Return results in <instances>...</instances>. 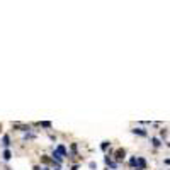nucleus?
I'll return each mask as SVG.
<instances>
[{"label": "nucleus", "mask_w": 170, "mask_h": 170, "mask_svg": "<svg viewBox=\"0 0 170 170\" xmlns=\"http://www.w3.org/2000/svg\"><path fill=\"white\" fill-rule=\"evenodd\" d=\"M134 167L140 169V170H143L145 167H146V162L143 160V158H136V160H134Z\"/></svg>", "instance_id": "1"}, {"label": "nucleus", "mask_w": 170, "mask_h": 170, "mask_svg": "<svg viewBox=\"0 0 170 170\" xmlns=\"http://www.w3.org/2000/svg\"><path fill=\"white\" fill-rule=\"evenodd\" d=\"M56 153L61 155V157H66V148L63 146V145H58V148H56Z\"/></svg>", "instance_id": "2"}, {"label": "nucleus", "mask_w": 170, "mask_h": 170, "mask_svg": "<svg viewBox=\"0 0 170 170\" xmlns=\"http://www.w3.org/2000/svg\"><path fill=\"white\" fill-rule=\"evenodd\" d=\"M116 158H118V160L124 158V150H122V148H119V150L116 151Z\"/></svg>", "instance_id": "3"}, {"label": "nucleus", "mask_w": 170, "mask_h": 170, "mask_svg": "<svg viewBox=\"0 0 170 170\" xmlns=\"http://www.w3.org/2000/svg\"><path fill=\"white\" fill-rule=\"evenodd\" d=\"M53 158H55V160L58 162V163H61V160H63V157H61V155H58V153H56V151H55V153H53Z\"/></svg>", "instance_id": "4"}, {"label": "nucleus", "mask_w": 170, "mask_h": 170, "mask_svg": "<svg viewBox=\"0 0 170 170\" xmlns=\"http://www.w3.org/2000/svg\"><path fill=\"white\" fill-rule=\"evenodd\" d=\"M10 157H12V153H10L9 150H5V151H3V158H5V160H10Z\"/></svg>", "instance_id": "5"}, {"label": "nucleus", "mask_w": 170, "mask_h": 170, "mask_svg": "<svg viewBox=\"0 0 170 170\" xmlns=\"http://www.w3.org/2000/svg\"><path fill=\"white\" fill-rule=\"evenodd\" d=\"M3 145H5V146H9V145H10V138H9V134H5V136H3Z\"/></svg>", "instance_id": "6"}, {"label": "nucleus", "mask_w": 170, "mask_h": 170, "mask_svg": "<svg viewBox=\"0 0 170 170\" xmlns=\"http://www.w3.org/2000/svg\"><path fill=\"white\" fill-rule=\"evenodd\" d=\"M133 133H136V134H140V136H145V134H146V131H143V129H133Z\"/></svg>", "instance_id": "7"}, {"label": "nucleus", "mask_w": 170, "mask_h": 170, "mask_svg": "<svg viewBox=\"0 0 170 170\" xmlns=\"http://www.w3.org/2000/svg\"><path fill=\"white\" fill-rule=\"evenodd\" d=\"M41 126H43V128H51V122H50V121H43V122H41Z\"/></svg>", "instance_id": "8"}, {"label": "nucleus", "mask_w": 170, "mask_h": 170, "mask_svg": "<svg viewBox=\"0 0 170 170\" xmlns=\"http://www.w3.org/2000/svg\"><path fill=\"white\" fill-rule=\"evenodd\" d=\"M151 141H153V145H155V146H160V141L157 140V138H153Z\"/></svg>", "instance_id": "9"}, {"label": "nucleus", "mask_w": 170, "mask_h": 170, "mask_svg": "<svg viewBox=\"0 0 170 170\" xmlns=\"http://www.w3.org/2000/svg\"><path fill=\"white\" fill-rule=\"evenodd\" d=\"M107 145H109V143H107V141H104V143L100 145V148H102V150H106V148H107Z\"/></svg>", "instance_id": "10"}]
</instances>
